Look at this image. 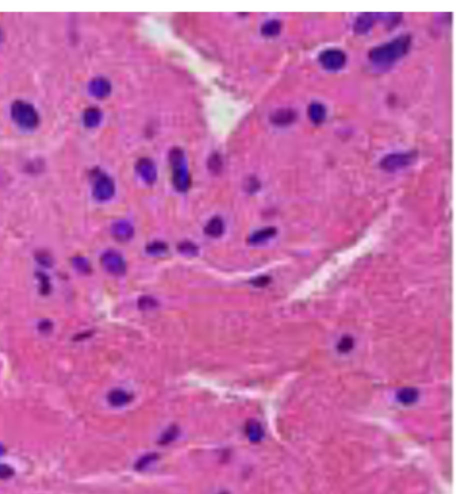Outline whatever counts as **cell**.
Wrapping results in <instances>:
<instances>
[{"instance_id": "d4e9b609", "label": "cell", "mask_w": 463, "mask_h": 494, "mask_svg": "<svg viewBox=\"0 0 463 494\" xmlns=\"http://www.w3.org/2000/svg\"><path fill=\"white\" fill-rule=\"evenodd\" d=\"M353 345H355V341L351 335H344L343 338L338 341L337 344V349L340 353H348L351 352L353 349Z\"/></svg>"}, {"instance_id": "1f68e13d", "label": "cell", "mask_w": 463, "mask_h": 494, "mask_svg": "<svg viewBox=\"0 0 463 494\" xmlns=\"http://www.w3.org/2000/svg\"><path fill=\"white\" fill-rule=\"evenodd\" d=\"M37 261H38L42 266L49 267L52 265V257L49 255L48 252H38V254H37Z\"/></svg>"}, {"instance_id": "d6a6232c", "label": "cell", "mask_w": 463, "mask_h": 494, "mask_svg": "<svg viewBox=\"0 0 463 494\" xmlns=\"http://www.w3.org/2000/svg\"><path fill=\"white\" fill-rule=\"evenodd\" d=\"M269 282H270V278L268 276L257 277L256 280L251 281V284H253L254 286H265V285H268Z\"/></svg>"}, {"instance_id": "8992f818", "label": "cell", "mask_w": 463, "mask_h": 494, "mask_svg": "<svg viewBox=\"0 0 463 494\" xmlns=\"http://www.w3.org/2000/svg\"><path fill=\"white\" fill-rule=\"evenodd\" d=\"M101 263L103 269L113 276H122L126 271V262L121 254L117 251H106L101 258Z\"/></svg>"}, {"instance_id": "e575fe53", "label": "cell", "mask_w": 463, "mask_h": 494, "mask_svg": "<svg viewBox=\"0 0 463 494\" xmlns=\"http://www.w3.org/2000/svg\"><path fill=\"white\" fill-rule=\"evenodd\" d=\"M3 452H4V448H3V447L0 446V455H1V454H3Z\"/></svg>"}, {"instance_id": "e0dca14e", "label": "cell", "mask_w": 463, "mask_h": 494, "mask_svg": "<svg viewBox=\"0 0 463 494\" xmlns=\"http://www.w3.org/2000/svg\"><path fill=\"white\" fill-rule=\"evenodd\" d=\"M102 121V112L98 107H88L83 114V122L88 128H95Z\"/></svg>"}, {"instance_id": "6da1fadb", "label": "cell", "mask_w": 463, "mask_h": 494, "mask_svg": "<svg viewBox=\"0 0 463 494\" xmlns=\"http://www.w3.org/2000/svg\"><path fill=\"white\" fill-rule=\"evenodd\" d=\"M410 42L412 39L409 35H401L387 44L371 49L368 53V58L377 67H389L409 52Z\"/></svg>"}, {"instance_id": "8fae6325", "label": "cell", "mask_w": 463, "mask_h": 494, "mask_svg": "<svg viewBox=\"0 0 463 494\" xmlns=\"http://www.w3.org/2000/svg\"><path fill=\"white\" fill-rule=\"evenodd\" d=\"M133 227L129 222H125V220H121V222H117V223L113 224L111 227V235L116 238L117 241L120 242H126L129 241L130 238L133 237Z\"/></svg>"}, {"instance_id": "ffe728a7", "label": "cell", "mask_w": 463, "mask_h": 494, "mask_svg": "<svg viewBox=\"0 0 463 494\" xmlns=\"http://www.w3.org/2000/svg\"><path fill=\"white\" fill-rule=\"evenodd\" d=\"M280 31H281V22L276 19L268 20V22H265V23L262 24V27H261V34H262L264 37H268V38L279 35Z\"/></svg>"}, {"instance_id": "9c48e42d", "label": "cell", "mask_w": 463, "mask_h": 494, "mask_svg": "<svg viewBox=\"0 0 463 494\" xmlns=\"http://www.w3.org/2000/svg\"><path fill=\"white\" fill-rule=\"evenodd\" d=\"M296 120V112L294 109H279L270 114V122L276 126H288Z\"/></svg>"}, {"instance_id": "2e32d148", "label": "cell", "mask_w": 463, "mask_h": 494, "mask_svg": "<svg viewBox=\"0 0 463 494\" xmlns=\"http://www.w3.org/2000/svg\"><path fill=\"white\" fill-rule=\"evenodd\" d=\"M223 233H224V222L219 216H215V218L211 219L207 223V226H205V234H207L208 237L219 238L222 237Z\"/></svg>"}, {"instance_id": "30bf717a", "label": "cell", "mask_w": 463, "mask_h": 494, "mask_svg": "<svg viewBox=\"0 0 463 494\" xmlns=\"http://www.w3.org/2000/svg\"><path fill=\"white\" fill-rule=\"evenodd\" d=\"M88 90L91 92L92 97L102 99V98H106L111 92V84L106 78L99 76V78H94L90 82Z\"/></svg>"}, {"instance_id": "4dcf8cb0", "label": "cell", "mask_w": 463, "mask_h": 494, "mask_svg": "<svg viewBox=\"0 0 463 494\" xmlns=\"http://www.w3.org/2000/svg\"><path fill=\"white\" fill-rule=\"evenodd\" d=\"M260 186H261L260 182H258V180H257V178H254V177H251V178L246 180V190L247 192H250V193L258 192Z\"/></svg>"}, {"instance_id": "83f0119b", "label": "cell", "mask_w": 463, "mask_h": 494, "mask_svg": "<svg viewBox=\"0 0 463 494\" xmlns=\"http://www.w3.org/2000/svg\"><path fill=\"white\" fill-rule=\"evenodd\" d=\"M139 307H140V310H152L155 307H158V301L151 296H144V297H140Z\"/></svg>"}, {"instance_id": "d6986e66", "label": "cell", "mask_w": 463, "mask_h": 494, "mask_svg": "<svg viewBox=\"0 0 463 494\" xmlns=\"http://www.w3.org/2000/svg\"><path fill=\"white\" fill-rule=\"evenodd\" d=\"M419 398V391L416 388L406 387L400 390V393L397 394V399L400 401L402 405H413Z\"/></svg>"}, {"instance_id": "7a4b0ae2", "label": "cell", "mask_w": 463, "mask_h": 494, "mask_svg": "<svg viewBox=\"0 0 463 494\" xmlns=\"http://www.w3.org/2000/svg\"><path fill=\"white\" fill-rule=\"evenodd\" d=\"M170 165L173 170V185L178 192H188L192 185V177L188 170L186 156L182 148L174 147L169 154Z\"/></svg>"}, {"instance_id": "d590c367", "label": "cell", "mask_w": 463, "mask_h": 494, "mask_svg": "<svg viewBox=\"0 0 463 494\" xmlns=\"http://www.w3.org/2000/svg\"><path fill=\"white\" fill-rule=\"evenodd\" d=\"M220 494H228V493H227V492H223V493H220Z\"/></svg>"}, {"instance_id": "836d02e7", "label": "cell", "mask_w": 463, "mask_h": 494, "mask_svg": "<svg viewBox=\"0 0 463 494\" xmlns=\"http://www.w3.org/2000/svg\"><path fill=\"white\" fill-rule=\"evenodd\" d=\"M38 327H39V331H42V333H48V331H50V330H52L53 325H52L49 320H42V322H41V323L38 325Z\"/></svg>"}, {"instance_id": "603a6c76", "label": "cell", "mask_w": 463, "mask_h": 494, "mask_svg": "<svg viewBox=\"0 0 463 494\" xmlns=\"http://www.w3.org/2000/svg\"><path fill=\"white\" fill-rule=\"evenodd\" d=\"M222 167H223L222 156L219 155L217 152H215V154H212V155L209 156V159H208V169H209L211 173H213V174H219V173L222 171Z\"/></svg>"}, {"instance_id": "f546056e", "label": "cell", "mask_w": 463, "mask_h": 494, "mask_svg": "<svg viewBox=\"0 0 463 494\" xmlns=\"http://www.w3.org/2000/svg\"><path fill=\"white\" fill-rule=\"evenodd\" d=\"M14 475V469L8 465L0 463V480H8Z\"/></svg>"}, {"instance_id": "3957f363", "label": "cell", "mask_w": 463, "mask_h": 494, "mask_svg": "<svg viewBox=\"0 0 463 494\" xmlns=\"http://www.w3.org/2000/svg\"><path fill=\"white\" fill-rule=\"evenodd\" d=\"M11 117L16 124L24 129H33L38 125L39 116L38 112L34 109L33 105H30L24 101H15L11 106Z\"/></svg>"}, {"instance_id": "ac0fdd59", "label": "cell", "mask_w": 463, "mask_h": 494, "mask_svg": "<svg viewBox=\"0 0 463 494\" xmlns=\"http://www.w3.org/2000/svg\"><path fill=\"white\" fill-rule=\"evenodd\" d=\"M276 233H277V230H276L275 227L262 228V230H258V231H256V233L251 234V237L249 238V242L253 243V245L265 242V241H268V239H270V238L275 237Z\"/></svg>"}, {"instance_id": "cb8c5ba5", "label": "cell", "mask_w": 463, "mask_h": 494, "mask_svg": "<svg viewBox=\"0 0 463 494\" xmlns=\"http://www.w3.org/2000/svg\"><path fill=\"white\" fill-rule=\"evenodd\" d=\"M72 265L77 271H80V273H83V274H87V273H90V271H91L90 262L87 261L84 257H75L72 259Z\"/></svg>"}, {"instance_id": "277c9868", "label": "cell", "mask_w": 463, "mask_h": 494, "mask_svg": "<svg viewBox=\"0 0 463 494\" xmlns=\"http://www.w3.org/2000/svg\"><path fill=\"white\" fill-rule=\"evenodd\" d=\"M417 158L416 151H409V152H394L390 155H386L381 160V167L385 171H397V170L404 169L412 165Z\"/></svg>"}, {"instance_id": "ba28073f", "label": "cell", "mask_w": 463, "mask_h": 494, "mask_svg": "<svg viewBox=\"0 0 463 494\" xmlns=\"http://www.w3.org/2000/svg\"><path fill=\"white\" fill-rule=\"evenodd\" d=\"M136 171L145 184L152 185L156 181V167L150 158H141L136 163Z\"/></svg>"}, {"instance_id": "5b68a950", "label": "cell", "mask_w": 463, "mask_h": 494, "mask_svg": "<svg viewBox=\"0 0 463 494\" xmlns=\"http://www.w3.org/2000/svg\"><path fill=\"white\" fill-rule=\"evenodd\" d=\"M114 192H116L114 181L111 180L109 175L99 173L94 181V188H92L94 197L98 201H107L114 196Z\"/></svg>"}, {"instance_id": "4fadbf2b", "label": "cell", "mask_w": 463, "mask_h": 494, "mask_svg": "<svg viewBox=\"0 0 463 494\" xmlns=\"http://www.w3.org/2000/svg\"><path fill=\"white\" fill-rule=\"evenodd\" d=\"M307 114H309L310 121L314 122L315 125H319L326 118V107L323 106L321 102H313V103H310L309 109H307Z\"/></svg>"}, {"instance_id": "5bb4252c", "label": "cell", "mask_w": 463, "mask_h": 494, "mask_svg": "<svg viewBox=\"0 0 463 494\" xmlns=\"http://www.w3.org/2000/svg\"><path fill=\"white\" fill-rule=\"evenodd\" d=\"M245 432H246L247 439H249L251 443H258V441L262 440V437H264V428H262V425H261L258 421H256V420L247 421Z\"/></svg>"}, {"instance_id": "f1b7e54d", "label": "cell", "mask_w": 463, "mask_h": 494, "mask_svg": "<svg viewBox=\"0 0 463 494\" xmlns=\"http://www.w3.org/2000/svg\"><path fill=\"white\" fill-rule=\"evenodd\" d=\"M38 278L41 281V293L42 295H48L50 292V281H49V277L42 274V273H38Z\"/></svg>"}, {"instance_id": "44dd1931", "label": "cell", "mask_w": 463, "mask_h": 494, "mask_svg": "<svg viewBox=\"0 0 463 494\" xmlns=\"http://www.w3.org/2000/svg\"><path fill=\"white\" fill-rule=\"evenodd\" d=\"M169 250V246L167 243L162 242V241H155V242H151L147 245L145 247V251L151 254V255H162L164 252Z\"/></svg>"}, {"instance_id": "484cf974", "label": "cell", "mask_w": 463, "mask_h": 494, "mask_svg": "<svg viewBox=\"0 0 463 494\" xmlns=\"http://www.w3.org/2000/svg\"><path fill=\"white\" fill-rule=\"evenodd\" d=\"M156 459H158V454H147V455L141 456L140 459L137 461V463H136V469L137 470H144L148 466L152 465Z\"/></svg>"}, {"instance_id": "7c38bea8", "label": "cell", "mask_w": 463, "mask_h": 494, "mask_svg": "<svg viewBox=\"0 0 463 494\" xmlns=\"http://www.w3.org/2000/svg\"><path fill=\"white\" fill-rule=\"evenodd\" d=\"M107 401L110 403L111 406L114 407H121V406H126L128 403L132 401V395L129 393H126L125 390H121V388H116L109 393L107 395Z\"/></svg>"}, {"instance_id": "52a82bcc", "label": "cell", "mask_w": 463, "mask_h": 494, "mask_svg": "<svg viewBox=\"0 0 463 494\" xmlns=\"http://www.w3.org/2000/svg\"><path fill=\"white\" fill-rule=\"evenodd\" d=\"M319 63L328 71H338L347 63V54L340 49H328L319 54Z\"/></svg>"}, {"instance_id": "4316f807", "label": "cell", "mask_w": 463, "mask_h": 494, "mask_svg": "<svg viewBox=\"0 0 463 494\" xmlns=\"http://www.w3.org/2000/svg\"><path fill=\"white\" fill-rule=\"evenodd\" d=\"M178 433H179V431H178V428L177 427L169 428V429H167V431L164 432L163 435H162L159 443L160 444H169V443H171V441H174L175 439H177Z\"/></svg>"}, {"instance_id": "7402d4cb", "label": "cell", "mask_w": 463, "mask_h": 494, "mask_svg": "<svg viewBox=\"0 0 463 494\" xmlns=\"http://www.w3.org/2000/svg\"><path fill=\"white\" fill-rule=\"evenodd\" d=\"M177 248H178V251L181 252V254H183V255H189V257H194V255H197L198 254L197 245H194V243L190 242V241H183V242L178 243Z\"/></svg>"}, {"instance_id": "9a60e30c", "label": "cell", "mask_w": 463, "mask_h": 494, "mask_svg": "<svg viewBox=\"0 0 463 494\" xmlns=\"http://www.w3.org/2000/svg\"><path fill=\"white\" fill-rule=\"evenodd\" d=\"M372 24H374V16L371 14H363L355 20L353 31L359 34V35H363V34H367L371 30Z\"/></svg>"}]
</instances>
